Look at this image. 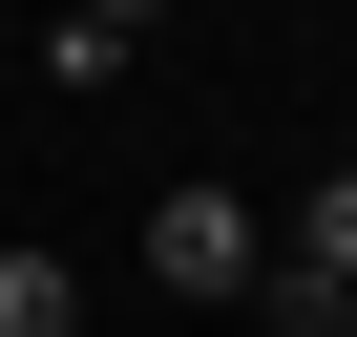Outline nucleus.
I'll return each mask as SVG.
<instances>
[{"instance_id":"nucleus-4","label":"nucleus","mask_w":357,"mask_h":337,"mask_svg":"<svg viewBox=\"0 0 357 337\" xmlns=\"http://www.w3.org/2000/svg\"><path fill=\"white\" fill-rule=\"evenodd\" d=\"M84 22H105V43H126V22H168V0H84Z\"/></svg>"},{"instance_id":"nucleus-2","label":"nucleus","mask_w":357,"mask_h":337,"mask_svg":"<svg viewBox=\"0 0 357 337\" xmlns=\"http://www.w3.org/2000/svg\"><path fill=\"white\" fill-rule=\"evenodd\" d=\"M252 253H273V232H252V190H147V274H168V295H211V316H231V295H252Z\"/></svg>"},{"instance_id":"nucleus-1","label":"nucleus","mask_w":357,"mask_h":337,"mask_svg":"<svg viewBox=\"0 0 357 337\" xmlns=\"http://www.w3.org/2000/svg\"><path fill=\"white\" fill-rule=\"evenodd\" d=\"M252 316L273 337H357V168H315V211L252 253Z\"/></svg>"},{"instance_id":"nucleus-3","label":"nucleus","mask_w":357,"mask_h":337,"mask_svg":"<svg viewBox=\"0 0 357 337\" xmlns=\"http://www.w3.org/2000/svg\"><path fill=\"white\" fill-rule=\"evenodd\" d=\"M0 337H84V274L63 253H0Z\"/></svg>"}]
</instances>
